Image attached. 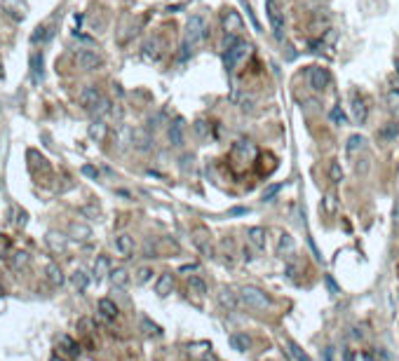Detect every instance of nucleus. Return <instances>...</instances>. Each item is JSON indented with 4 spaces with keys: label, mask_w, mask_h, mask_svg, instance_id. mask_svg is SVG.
<instances>
[{
    "label": "nucleus",
    "mask_w": 399,
    "mask_h": 361,
    "mask_svg": "<svg viewBox=\"0 0 399 361\" xmlns=\"http://www.w3.org/2000/svg\"><path fill=\"white\" fill-rule=\"evenodd\" d=\"M71 234H73L76 239H89V237H92V230H89L87 225L73 223V225H71Z\"/></svg>",
    "instance_id": "33"
},
{
    "label": "nucleus",
    "mask_w": 399,
    "mask_h": 361,
    "mask_svg": "<svg viewBox=\"0 0 399 361\" xmlns=\"http://www.w3.org/2000/svg\"><path fill=\"white\" fill-rule=\"evenodd\" d=\"M397 131H399V127L392 122V125H388V127L380 129V138H383V141H392V138L397 136Z\"/></svg>",
    "instance_id": "38"
},
{
    "label": "nucleus",
    "mask_w": 399,
    "mask_h": 361,
    "mask_svg": "<svg viewBox=\"0 0 399 361\" xmlns=\"http://www.w3.org/2000/svg\"><path fill=\"white\" fill-rule=\"evenodd\" d=\"M0 293H2V291H0Z\"/></svg>",
    "instance_id": "57"
},
{
    "label": "nucleus",
    "mask_w": 399,
    "mask_h": 361,
    "mask_svg": "<svg viewBox=\"0 0 399 361\" xmlns=\"http://www.w3.org/2000/svg\"><path fill=\"white\" fill-rule=\"evenodd\" d=\"M143 59H148V61H158L160 59V38H151L148 43L143 45Z\"/></svg>",
    "instance_id": "18"
},
{
    "label": "nucleus",
    "mask_w": 399,
    "mask_h": 361,
    "mask_svg": "<svg viewBox=\"0 0 399 361\" xmlns=\"http://www.w3.org/2000/svg\"><path fill=\"white\" fill-rule=\"evenodd\" d=\"M52 35H54V26H52V24H50V26H38V28H35V33L31 35V40L35 45H38V43L45 45V43H50V40H52Z\"/></svg>",
    "instance_id": "19"
},
{
    "label": "nucleus",
    "mask_w": 399,
    "mask_h": 361,
    "mask_svg": "<svg viewBox=\"0 0 399 361\" xmlns=\"http://www.w3.org/2000/svg\"><path fill=\"white\" fill-rule=\"evenodd\" d=\"M239 213H247V209H233V211H230V216H239Z\"/></svg>",
    "instance_id": "52"
},
{
    "label": "nucleus",
    "mask_w": 399,
    "mask_h": 361,
    "mask_svg": "<svg viewBox=\"0 0 399 361\" xmlns=\"http://www.w3.org/2000/svg\"><path fill=\"white\" fill-rule=\"evenodd\" d=\"M238 298L242 300V305H247V308H251V309H268L270 305H272L270 296L259 286H242Z\"/></svg>",
    "instance_id": "2"
},
{
    "label": "nucleus",
    "mask_w": 399,
    "mask_h": 361,
    "mask_svg": "<svg viewBox=\"0 0 399 361\" xmlns=\"http://www.w3.org/2000/svg\"><path fill=\"white\" fill-rule=\"evenodd\" d=\"M17 216H19V218H17V225H26V211H19Z\"/></svg>",
    "instance_id": "51"
},
{
    "label": "nucleus",
    "mask_w": 399,
    "mask_h": 361,
    "mask_svg": "<svg viewBox=\"0 0 399 361\" xmlns=\"http://www.w3.org/2000/svg\"><path fill=\"white\" fill-rule=\"evenodd\" d=\"M172 288H174L172 272H164V275H160V279L155 282V293H158L160 298H164V296H169V293H172Z\"/></svg>",
    "instance_id": "16"
},
{
    "label": "nucleus",
    "mask_w": 399,
    "mask_h": 361,
    "mask_svg": "<svg viewBox=\"0 0 399 361\" xmlns=\"http://www.w3.org/2000/svg\"><path fill=\"white\" fill-rule=\"evenodd\" d=\"M188 291H190V293H195L197 298H202L207 293L205 279H200V277H190V279H188Z\"/></svg>",
    "instance_id": "28"
},
{
    "label": "nucleus",
    "mask_w": 399,
    "mask_h": 361,
    "mask_svg": "<svg viewBox=\"0 0 399 361\" xmlns=\"http://www.w3.org/2000/svg\"><path fill=\"white\" fill-rule=\"evenodd\" d=\"M5 251H7V244H0V258L5 256Z\"/></svg>",
    "instance_id": "53"
},
{
    "label": "nucleus",
    "mask_w": 399,
    "mask_h": 361,
    "mask_svg": "<svg viewBox=\"0 0 399 361\" xmlns=\"http://www.w3.org/2000/svg\"><path fill=\"white\" fill-rule=\"evenodd\" d=\"M218 300H221V305H223V308H230V309L238 308V293H233V291H228V288H223V291H221Z\"/></svg>",
    "instance_id": "30"
},
{
    "label": "nucleus",
    "mask_w": 399,
    "mask_h": 361,
    "mask_svg": "<svg viewBox=\"0 0 399 361\" xmlns=\"http://www.w3.org/2000/svg\"><path fill=\"white\" fill-rule=\"evenodd\" d=\"M326 209H329V211H334V209H336V202H334V197H331V195L326 197Z\"/></svg>",
    "instance_id": "50"
},
{
    "label": "nucleus",
    "mask_w": 399,
    "mask_h": 361,
    "mask_svg": "<svg viewBox=\"0 0 399 361\" xmlns=\"http://www.w3.org/2000/svg\"><path fill=\"white\" fill-rule=\"evenodd\" d=\"M364 143H367V138L359 136V134L350 136V138H347V155H350V157H352V155H357L359 150L364 148Z\"/></svg>",
    "instance_id": "29"
},
{
    "label": "nucleus",
    "mask_w": 399,
    "mask_h": 361,
    "mask_svg": "<svg viewBox=\"0 0 399 361\" xmlns=\"http://www.w3.org/2000/svg\"><path fill=\"white\" fill-rule=\"evenodd\" d=\"M151 279H153V270H151V267H139V270H136V277H134V282H136V284H148Z\"/></svg>",
    "instance_id": "36"
},
{
    "label": "nucleus",
    "mask_w": 399,
    "mask_h": 361,
    "mask_svg": "<svg viewBox=\"0 0 399 361\" xmlns=\"http://www.w3.org/2000/svg\"><path fill=\"white\" fill-rule=\"evenodd\" d=\"M0 77H2V64H0Z\"/></svg>",
    "instance_id": "56"
},
{
    "label": "nucleus",
    "mask_w": 399,
    "mask_h": 361,
    "mask_svg": "<svg viewBox=\"0 0 399 361\" xmlns=\"http://www.w3.org/2000/svg\"><path fill=\"white\" fill-rule=\"evenodd\" d=\"M385 103H388V108L395 115H399V94L395 89H390V87H388V92H385Z\"/></svg>",
    "instance_id": "32"
},
{
    "label": "nucleus",
    "mask_w": 399,
    "mask_h": 361,
    "mask_svg": "<svg viewBox=\"0 0 399 361\" xmlns=\"http://www.w3.org/2000/svg\"><path fill=\"white\" fill-rule=\"evenodd\" d=\"M99 312H101V317L104 319H108V321H113V319H118V314H120V309H118V305L110 300V298H101L99 300Z\"/></svg>",
    "instance_id": "13"
},
{
    "label": "nucleus",
    "mask_w": 399,
    "mask_h": 361,
    "mask_svg": "<svg viewBox=\"0 0 399 361\" xmlns=\"http://www.w3.org/2000/svg\"><path fill=\"white\" fill-rule=\"evenodd\" d=\"M110 272V258L108 256H97V260H94V279H104V277Z\"/></svg>",
    "instance_id": "20"
},
{
    "label": "nucleus",
    "mask_w": 399,
    "mask_h": 361,
    "mask_svg": "<svg viewBox=\"0 0 399 361\" xmlns=\"http://www.w3.org/2000/svg\"><path fill=\"white\" fill-rule=\"evenodd\" d=\"M89 136L97 138V141H104V138H106V125H104L101 120L92 122V125H89Z\"/></svg>",
    "instance_id": "31"
},
{
    "label": "nucleus",
    "mask_w": 399,
    "mask_h": 361,
    "mask_svg": "<svg viewBox=\"0 0 399 361\" xmlns=\"http://www.w3.org/2000/svg\"><path fill=\"white\" fill-rule=\"evenodd\" d=\"M350 113H352V117H355V122H359V125L367 122L369 106H367V101H364V96L357 94V92L350 96Z\"/></svg>",
    "instance_id": "7"
},
{
    "label": "nucleus",
    "mask_w": 399,
    "mask_h": 361,
    "mask_svg": "<svg viewBox=\"0 0 399 361\" xmlns=\"http://www.w3.org/2000/svg\"><path fill=\"white\" fill-rule=\"evenodd\" d=\"M280 188H282V185H270L268 190L263 192V200H266V202H270V200H272V197H275V195L280 192Z\"/></svg>",
    "instance_id": "42"
},
{
    "label": "nucleus",
    "mask_w": 399,
    "mask_h": 361,
    "mask_svg": "<svg viewBox=\"0 0 399 361\" xmlns=\"http://www.w3.org/2000/svg\"><path fill=\"white\" fill-rule=\"evenodd\" d=\"M249 43H244V40H235V43L230 45L226 50V54H223V64H226V71L228 73H233L235 71V66L244 59V56H249Z\"/></svg>",
    "instance_id": "3"
},
{
    "label": "nucleus",
    "mask_w": 399,
    "mask_h": 361,
    "mask_svg": "<svg viewBox=\"0 0 399 361\" xmlns=\"http://www.w3.org/2000/svg\"><path fill=\"white\" fill-rule=\"evenodd\" d=\"M247 237H249V242L256 246L259 251L263 249V246H266V230H263L261 225H256V228H249V230H247Z\"/></svg>",
    "instance_id": "21"
},
{
    "label": "nucleus",
    "mask_w": 399,
    "mask_h": 361,
    "mask_svg": "<svg viewBox=\"0 0 399 361\" xmlns=\"http://www.w3.org/2000/svg\"><path fill=\"white\" fill-rule=\"evenodd\" d=\"M395 73H397V77H399V59L395 61Z\"/></svg>",
    "instance_id": "55"
},
{
    "label": "nucleus",
    "mask_w": 399,
    "mask_h": 361,
    "mask_svg": "<svg viewBox=\"0 0 399 361\" xmlns=\"http://www.w3.org/2000/svg\"><path fill=\"white\" fill-rule=\"evenodd\" d=\"M132 146L136 150H141V153L148 150L151 148V134H148L146 129H134V131H132Z\"/></svg>",
    "instance_id": "14"
},
{
    "label": "nucleus",
    "mask_w": 399,
    "mask_h": 361,
    "mask_svg": "<svg viewBox=\"0 0 399 361\" xmlns=\"http://www.w3.org/2000/svg\"><path fill=\"white\" fill-rule=\"evenodd\" d=\"M209 237H212V234L207 232L205 228H197V230H195L193 242H195V246H197V249H200V251H202L205 256H212V254H214V249H212V239H209Z\"/></svg>",
    "instance_id": "12"
},
{
    "label": "nucleus",
    "mask_w": 399,
    "mask_h": 361,
    "mask_svg": "<svg viewBox=\"0 0 399 361\" xmlns=\"http://www.w3.org/2000/svg\"><path fill=\"white\" fill-rule=\"evenodd\" d=\"M52 361H66V359H64V357H59V354H54Z\"/></svg>",
    "instance_id": "54"
},
{
    "label": "nucleus",
    "mask_w": 399,
    "mask_h": 361,
    "mask_svg": "<svg viewBox=\"0 0 399 361\" xmlns=\"http://www.w3.org/2000/svg\"><path fill=\"white\" fill-rule=\"evenodd\" d=\"M242 28H244V22H242L239 12L228 10L226 17H223V31H226V35H233V38H238L239 33H242Z\"/></svg>",
    "instance_id": "8"
},
{
    "label": "nucleus",
    "mask_w": 399,
    "mask_h": 361,
    "mask_svg": "<svg viewBox=\"0 0 399 361\" xmlns=\"http://www.w3.org/2000/svg\"><path fill=\"white\" fill-rule=\"evenodd\" d=\"M195 131H197V134H200V136L205 138L207 134H209V125H207L205 120H197V122H195Z\"/></svg>",
    "instance_id": "41"
},
{
    "label": "nucleus",
    "mask_w": 399,
    "mask_h": 361,
    "mask_svg": "<svg viewBox=\"0 0 399 361\" xmlns=\"http://www.w3.org/2000/svg\"><path fill=\"white\" fill-rule=\"evenodd\" d=\"M33 75H35V82L43 80V54H33Z\"/></svg>",
    "instance_id": "37"
},
{
    "label": "nucleus",
    "mask_w": 399,
    "mask_h": 361,
    "mask_svg": "<svg viewBox=\"0 0 399 361\" xmlns=\"http://www.w3.org/2000/svg\"><path fill=\"white\" fill-rule=\"evenodd\" d=\"M289 354H292V359H293V361H310V357H308V354H305V352H303L301 347H298V345L293 342V340L289 342Z\"/></svg>",
    "instance_id": "34"
},
{
    "label": "nucleus",
    "mask_w": 399,
    "mask_h": 361,
    "mask_svg": "<svg viewBox=\"0 0 399 361\" xmlns=\"http://www.w3.org/2000/svg\"><path fill=\"white\" fill-rule=\"evenodd\" d=\"M228 340H230L233 350H238V352H247L251 347V338H249L247 333H233Z\"/></svg>",
    "instance_id": "24"
},
{
    "label": "nucleus",
    "mask_w": 399,
    "mask_h": 361,
    "mask_svg": "<svg viewBox=\"0 0 399 361\" xmlns=\"http://www.w3.org/2000/svg\"><path fill=\"white\" fill-rule=\"evenodd\" d=\"M92 113H94L97 117H104L106 113H110V101H108L106 96H101V101H99L97 106L92 108Z\"/></svg>",
    "instance_id": "35"
},
{
    "label": "nucleus",
    "mask_w": 399,
    "mask_h": 361,
    "mask_svg": "<svg viewBox=\"0 0 399 361\" xmlns=\"http://www.w3.org/2000/svg\"><path fill=\"white\" fill-rule=\"evenodd\" d=\"M47 244H50V249H52L54 254H64L66 251V237L64 234H56V232H50L47 234Z\"/></svg>",
    "instance_id": "25"
},
{
    "label": "nucleus",
    "mask_w": 399,
    "mask_h": 361,
    "mask_svg": "<svg viewBox=\"0 0 399 361\" xmlns=\"http://www.w3.org/2000/svg\"><path fill=\"white\" fill-rule=\"evenodd\" d=\"M266 7H268V19L272 24V31H275V38L282 40L284 38V17H282L280 7H277V2L275 0H268L266 2Z\"/></svg>",
    "instance_id": "6"
},
{
    "label": "nucleus",
    "mask_w": 399,
    "mask_h": 361,
    "mask_svg": "<svg viewBox=\"0 0 399 361\" xmlns=\"http://www.w3.org/2000/svg\"><path fill=\"white\" fill-rule=\"evenodd\" d=\"M115 249H118V254L122 258H130L134 254V239H132L130 234H118L115 237Z\"/></svg>",
    "instance_id": "15"
},
{
    "label": "nucleus",
    "mask_w": 399,
    "mask_h": 361,
    "mask_svg": "<svg viewBox=\"0 0 399 361\" xmlns=\"http://www.w3.org/2000/svg\"><path fill=\"white\" fill-rule=\"evenodd\" d=\"M390 89H395V92L399 94V77H397V75H395V77H390Z\"/></svg>",
    "instance_id": "47"
},
{
    "label": "nucleus",
    "mask_w": 399,
    "mask_h": 361,
    "mask_svg": "<svg viewBox=\"0 0 399 361\" xmlns=\"http://www.w3.org/2000/svg\"><path fill=\"white\" fill-rule=\"evenodd\" d=\"M324 282H326V286H329V291H331V293H341V288H338V284L334 282V277H331V275L324 277Z\"/></svg>",
    "instance_id": "43"
},
{
    "label": "nucleus",
    "mask_w": 399,
    "mask_h": 361,
    "mask_svg": "<svg viewBox=\"0 0 399 361\" xmlns=\"http://www.w3.org/2000/svg\"><path fill=\"white\" fill-rule=\"evenodd\" d=\"M343 120H346V117H343V113H341V108H336V110H334V122H338V125H341Z\"/></svg>",
    "instance_id": "49"
},
{
    "label": "nucleus",
    "mask_w": 399,
    "mask_h": 361,
    "mask_svg": "<svg viewBox=\"0 0 399 361\" xmlns=\"http://www.w3.org/2000/svg\"><path fill=\"white\" fill-rule=\"evenodd\" d=\"M293 249H296V242H293V237L289 232H284L280 237V244H277V256L282 258H287V256L293 254Z\"/></svg>",
    "instance_id": "17"
},
{
    "label": "nucleus",
    "mask_w": 399,
    "mask_h": 361,
    "mask_svg": "<svg viewBox=\"0 0 399 361\" xmlns=\"http://www.w3.org/2000/svg\"><path fill=\"white\" fill-rule=\"evenodd\" d=\"M45 272H47V279H50L52 286H61L64 284V272H61V267L56 265V263H50Z\"/></svg>",
    "instance_id": "26"
},
{
    "label": "nucleus",
    "mask_w": 399,
    "mask_h": 361,
    "mask_svg": "<svg viewBox=\"0 0 399 361\" xmlns=\"http://www.w3.org/2000/svg\"><path fill=\"white\" fill-rule=\"evenodd\" d=\"M76 64L82 68V71H99L104 66V56L94 50H80L76 54Z\"/></svg>",
    "instance_id": "4"
},
{
    "label": "nucleus",
    "mask_w": 399,
    "mask_h": 361,
    "mask_svg": "<svg viewBox=\"0 0 399 361\" xmlns=\"http://www.w3.org/2000/svg\"><path fill=\"white\" fill-rule=\"evenodd\" d=\"M308 82H310V87L315 92H324L329 87V82H331V75L322 66H310L308 68Z\"/></svg>",
    "instance_id": "5"
},
{
    "label": "nucleus",
    "mask_w": 399,
    "mask_h": 361,
    "mask_svg": "<svg viewBox=\"0 0 399 361\" xmlns=\"http://www.w3.org/2000/svg\"><path fill=\"white\" fill-rule=\"evenodd\" d=\"M101 96H104V94H101V89H99V87L89 85V87H85V89L80 92V96H78V99H80V106L85 108V110H92V108L101 101Z\"/></svg>",
    "instance_id": "9"
},
{
    "label": "nucleus",
    "mask_w": 399,
    "mask_h": 361,
    "mask_svg": "<svg viewBox=\"0 0 399 361\" xmlns=\"http://www.w3.org/2000/svg\"><path fill=\"white\" fill-rule=\"evenodd\" d=\"M184 129H186L184 117H176L172 125H169V143H172L174 148H181L184 146Z\"/></svg>",
    "instance_id": "11"
},
{
    "label": "nucleus",
    "mask_w": 399,
    "mask_h": 361,
    "mask_svg": "<svg viewBox=\"0 0 399 361\" xmlns=\"http://www.w3.org/2000/svg\"><path fill=\"white\" fill-rule=\"evenodd\" d=\"M82 174H85V176H89V179H99V171L94 169L92 164H85V167H82Z\"/></svg>",
    "instance_id": "44"
},
{
    "label": "nucleus",
    "mask_w": 399,
    "mask_h": 361,
    "mask_svg": "<svg viewBox=\"0 0 399 361\" xmlns=\"http://www.w3.org/2000/svg\"><path fill=\"white\" fill-rule=\"evenodd\" d=\"M322 361H334V350H331V347H324Z\"/></svg>",
    "instance_id": "46"
},
{
    "label": "nucleus",
    "mask_w": 399,
    "mask_h": 361,
    "mask_svg": "<svg viewBox=\"0 0 399 361\" xmlns=\"http://www.w3.org/2000/svg\"><path fill=\"white\" fill-rule=\"evenodd\" d=\"M28 254H24V251H19V254H14V258H12V265L17 267V270H22V267L28 265Z\"/></svg>",
    "instance_id": "39"
},
{
    "label": "nucleus",
    "mask_w": 399,
    "mask_h": 361,
    "mask_svg": "<svg viewBox=\"0 0 399 361\" xmlns=\"http://www.w3.org/2000/svg\"><path fill=\"white\" fill-rule=\"evenodd\" d=\"M59 352L66 354V357H78V354H80V347H78L68 335H59Z\"/></svg>",
    "instance_id": "22"
},
{
    "label": "nucleus",
    "mask_w": 399,
    "mask_h": 361,
    "mask_svg": "<svg viewBox=\"0 0 399 361\" xmlns=\"http://www.w3.org/2000/svg\"><path fill=\"white\" fill-rule=\"evenodd\" d=\"M209 35V24L202 14H193L188 24H186V38H184V59L188 56V52H193V47H197L200 43H205Z\"/></svg>",
    "instance_id": "1"
},
{
    "label": "nucleus",
    "mask_w": 399,
    "mask_h": 361,
    "mask_svg": "<svg viewBox=\"0 0 399 361\" xmlns=\"http://www.w3.org/2000/svg\"><path fill=\"white\" fill-rule=\"evenodd\" d=\"M143 326L148 329V333H158V335H160V326H155V324H151V319H146V317H143Z\"/></svg>",
    "instance_id": "45"
},
{
    "label": "nucleus",
    "mask_w": 399,
    "mask_h": 361,
    "mask_svg": "<svg viewBox=\"0 0 399 361\" xmlns=\"http://www.w3.org/2000/svg\"><path fill=\"white\" fill-rule=\"evenodd\" d=\"M108 277H110V284H113V288L127 286V282H130V275H127V270H125V267L110 270V272H108Z\"/></svg>",
    "instance_id": "23"
},
{
    "label": "nucleus",
    "mask_w": 399,
    "mask_h": 361,
    "mask_svg": "<svg viewBox=\"0 0 399 361\" xmlns=\"http://www.w3.org/2000/svg\"><path fill=\"white\" fill-rule=\"evenodd\" d=\"M71 284L76 286L78 293H85L87 286H89V277H87L82 270H76V272L71 275Z\"/></svg>",
    "instance_id": "27"
},
{
    "label": "nucleus",
    "mask_w": 399,
    "mask_h": 361,
    "mask_svg": "<svg viewBox=\"0 0 399 361\" xmlns=\"http://www.w3.org/2000/svg\"><path fill=\"white\" fill-rule=\"evenodd\" d=\"M195 270H197V263H190V265H184L179 272H184V275H186V272H195Z\"/></svg>",
    "instance_id": "48"
},
{
    "label": "nucleus",
    "mask_w": 399,
    "mask_h": 361,
    "mask_svg": "<svg viewBox=\"0 0 399 361\" xmlns=\"http://www.w3.org/2000/svg\"><path fill=\"white\" fill-rule=\"evenodd\" d=\"M242 157L244 164H249L251 159L256 157V146L251 143V141H238L235 146H233V153H230V157Z\"/></svg>",
    "instance_id": "10"
},
{
    "label": "nucleus",
    "mask_w": 399,
    "mask_h": 361,
    "mask_svg": "<svg viewBox=\"0 0 399 361\" xmlns=\"http://www.w3.org/2000/svg\"><path fill=\"white\" fill-rule=\"evenodd\" d=\"M329 176H331L334 183H341V180H343V169H341L338 162H331V167H329Z\"/></svg>",
    "instance_id": "40"
}]
</instances>
